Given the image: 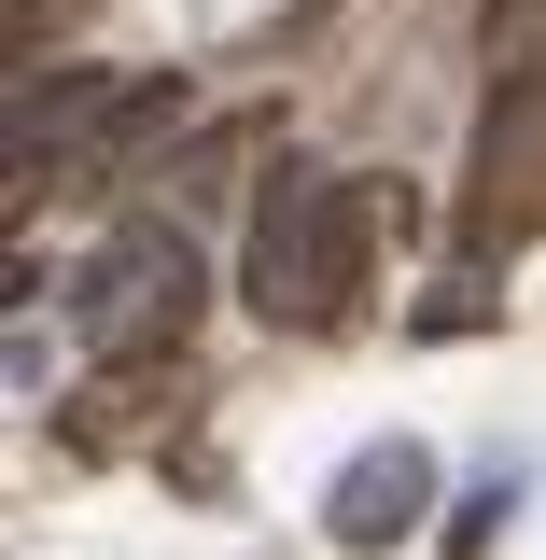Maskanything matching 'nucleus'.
I'll return each mask as SVG.
<instances>
[{"label":"nucleus","instance_id":"20e7f679","mask_svg":"<svg viewBox=\"0 0 546 560\" xmlns=\"http://www.w3.org/2000/svg\"><path fill=\"white\" fill-rule=\"evenodd\" d=\"M420 504H434V448H420V434H379V448H350V463H337L323 533H337L350 560H379L393 533H420Z\"/></svg>","mask_w":546,"mask_h":560},{"label":"nucleus","instance_id":"7ed1b4c3","mask_svg":"<svg viewBox=\"0 0 546 560\" xmlns=\"http://www.w3.org/2000/svg\"><path fill=\"white\" fill-rule=\"evenodd\" d=\"M463 238H477V253L546 238V70H533V84H490V113H477V183H463Z\"/></svg>","mask_w":546,"mask_h":560},{"label":"nucleus","instance_id":"0eeeda50","mask_svg":"<svg viewBox=\"0 0 546 560\" xmlns=\"http://www.w3.org/2000/svg\"><path fill=\"white\" fill-rule=\"evenodd\" d=\"M546 70V0H490V84H533Z\"/></svg>","mask_w":546,"mask_h":560},{"label":"nucleus","instance_id":"f03ea898","mask_svg":"<svg viewBox=\"0 0 546 560\" xmlns=\"http://www.w3.org/2000/svg\"><path fill=\"white\" fill-rule=\"evenodd\" d=\"M197 253H183V224H127V238H98V267L70 294V323L98 364H183V323H197Z\"/></svg>","mask_w":546,"mask_h":560},{"label":"nucleus","instance_id":"39448f33","mask_svg":"<svg viewBox=\"0 0 546 560\" xmlns=\"http://www.w3.org/2000/svg\"><path fill=\"white\" fill-rule=\"evenodd\" d=\"M57 434L84 448V463H113V448H169V434H183V364H113Z\"/></svg>","mask_w":546,"mask_h":560},{"label":"nucleus","instance_id":"1a4fd4ad","mask_svg":"<svg viewBox=\"0 0 546 560\" xmlns=\"http://www.w3.org/2000/svg\"><path fill=\"white\" fill-rule=\"evenodd\" d=\"M57 14H84V0H14V57H43V28Z\"/></svg>","mask_w":546,"mask_h":560},{"label":"nucleus","instance_id":"6e6552de","mask_svg":"<svg viewBox=\"0 0 546 560\" xmlns=\"http://www.w3.org/2000/svg\"><path fill=\"white\" fill-rule=\"evenodd\" d=\"M490 308H504V280H449V294H420V337H477Z\"/></svg>","mask_w":546,"mask_h":560},{"label":"nucleus","instance_id":"423d86ee","mask_svg":"<svg viewBox=\"0 0 546 560\" xmlns=\"http://www.w3.org/2000/svg\"><path fill=\"white\" fill-rule=\"evenodd\" d=\"M504 504H519V477H504V463H490V477L463 490V504H449V518H434V547H449V560H490V533H504Z\"/></svg>","mask_w":546,"mask_h":560},{"label":"nucleus","instance_id":"f257e3e1","mask_svg":"<svg viewBox=\"0 0 546 560\" xmlns=\"http://www.w3.org/2000/svg\"><path fill=\"white\" fill-rule=\"evenodd\" d=\"M379 224H407L393 183H350V168H280V197L253 210V308L280 337H323L364 308L379 280Z\"/></svg>","mask_w":546,"mask_h":560}]
</instances>
